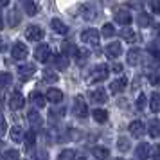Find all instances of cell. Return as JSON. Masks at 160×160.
<instances>
[{
	"label": "cell",
	"mask_w": 160,
	"mask_h": 160,
	"mask_svg": "<svg viewBox=\"0 0 160 160\" xmlns=\"http://www.w3.org/2000/svg\"><path fill=\"white\" fill-rule=\"evenodd\" d=\"M76 160H87V158H85V157H79V158H76Z\"/></svg>",
	"instance_id": "52"
},
{
	"label": "cell",
	"mask_w": 160,
	"mask_h": 160,
	"mask_svg": "<svg viewBox=\"0 0 160 160\" xmlns=\"http://www.w3.org/2000/svg\"><path fill=\"white\" fill-rule=\"evenodd\" d=\"M149 108H151L153 113H158L160 112V94L158 92H153L151 97H149Z\"/></svg>",
	"instance_id": "21"
},
{
	"label": "cell",
	"mask_w": 160,
	"mask_h": 160,
	"mask_svg": "<svg viewBox=\"0 0 160 160\" xmlns=\"http://www.w3.org/2000/svg\"><path fill=\"white\" fill-rule=\"evenodd\" d=\"M34 72H36V67L31 65V63H27V65H20L18 67V78L22 81H29L32 76H34Z\"/></svg>",
	"instance_id": "7"
},
{
	"label": "cell",
	"mask_w": 160,
	"mask_h": 160,
	"mask_svg": "<svg viewBox=\"0 0 160 160\" xmlns=\"http://www.w3.org/2000/svg\"><path fill=\"white\" fill-rule=\"evenodd\" d=\"M27 54H29V49H27V45L25 43H20V42H16L13 45V49H11V56L15 61H22V59L27 58Z\"/></svg>",
	"instance_id": "4"
},
{
	"label": "cell",
	"mask_w": 160,
	"mask_h": 160,
	"mask_svg": "<svg viewBox=\"0 0 160 160\" xmlns=\"http://www.w3.org/2000/svg\"><path fill=\"white\" fill-rule=\"evenodd\" d=\"M0 101H2V95H0Z\"/></svg>",
	"instance_id": "53"
},
{
	"label": "cell",
	"mask_w": 160,
	"mask_h": 160,
	"mask_svg": "<svg viewBox=\"0 0 160 160\" xmlns=\"http://www.w3.org/2000/svg\"><path fill=\"white\" fill-rule=\"evenodd\" d=\"M51 25H52V29H54V32H58V34H67L68 32V25L65 22L58 20V18H54L51 22Z\"/></svg>",
	"instance_id": "19"
},
{
	"label": "cell",
	"mask_w": 160,
	"mask_h": 160,
	"mask_svg": "<svg viewBox=\"0 0 160 160\" xmlns=\"http://www.w3.org/2000/svg\"><path fill=\"white\" fill-rule=\"evenodd\" d=\"M23 104H25V99L20 92H15V94L9 97V108L11 110H22Z\"/></svg>",
	"instance_id": "8"
},
{
	"label": "cell",
	"mask_w": 160,
	"mask_h": 160,
	"mask_svg": "<svg viewBox=\"0 0 160 160\" xmlns=\"http://www.w3.org/2000/svg\"><path fill=\"white\" fill-rule=\"evenodd\" d=\"M9 135H11V140L16 142V144H20V142L23 140V137H25V133H23V130L20 128V126H13L11 131H9Z\"/></svg>",
	"instance_id": "17"
},
{
	"label": "cell",
	"mask_w": 160,
	"mask_h": 160,
	"mask_svg": "<svg viewBox=\"0 0 160 160\" xmlns=\"http://www.w3.org/2000/svg\"><path fill=\"white\" fill-rule=\"evenodd\" d=\"M29 160H49V153L45 151V149H36V151L31 153Z\"/></svg>",
	"instance_id": "32"
},
{
	"label": "cell",
	"mask_w": 160,
	"mask_h": 160,
	"mask_svg": "<svg viewBox=\"0 0 160 160\" xmlns=\"http://www.w3.org/2000/svg\"><path fill=\"white\" fill-rule=\"evenodd\" d=\"M25 38L29 42H40L43 38V29L40 25H29L27 31H25Z\"/></svg>",
	"instance_id": "6"
},
{
	"label": "cell",
	"mask_w": 160,
	"mask_h": 160,
	"mask_svg": "<svg viewBox=\"0 0 160 160\" xmlns=\"http://www.w3.org/2000/svg\"><path fill=\"white\" fill-rule=\"evenodd\" d=\"M157 36L160 38V25H158V27H157Z\"/></svg>",
	"instance_id": "51"
},
{
	"label": "cell",
	"mask_w": 160,
	"mask_h": 160,
	"mask_svg": "<svg viewBox=\"0 0 160 160\" xmlns=\"http://www.w3.org/2000/svg\"><path fill=\"white\" fill-rule=\"evenodd\" d=\"M151 155V148L149 144H138L137 149H135V158L137 160H148Z\"/></svg>",
	"instance_id": "11"
},
{
	"label": "cell",
	"mask_w": 160,
	"mask_h": 160,
	"mask_svg": "<svg viewBox=\"0 0 160 160\" xmlns=\"http://www.w3.org/2000/svg\"><path fill=\"white\" fill-rule=\"evenodd\" d=\"M99 36H101V34L95 29H85L81 32V42L90 45V47H97V45H99Z\"/></svg>",
	"instance_id": "1"
},
{
	"label": "cell",
	"mask_w": 160,
	"mask_h": 160,
	"mask_svg": "<svg viewBox=\"0 0 160 160\" xmlns=\"http://www.w3.org/2000/svg\"><path fill=\"white\" fill-rule=\"evenodd\" d=\"M112 70H113V72H122V65H121V63H117V61H115V63H113V65H112Z\"/></svg>",
	"instance_id": "47"
},
{
	"label": "cell",
	"mask_w": 160,
	"mask_h": 160,
	"mask_svg": "<svg viewBox=\"0 0 160 160\" xmlns=\"http://www.w3.org/2000/svg\"><path fill=\"white\" fill-rule=\"evenodd\" d=\"M126 87H128V79L126 78H119V79H115L110 85V92L113 95H117V94H121V92H124Z\"/></svg>",
	"instance_id": "9"
},
{
	"label": "cell",
	"mask_w": 160,
	"mask_h": 160,
	"mask_svg": "<svg viewBox=\"0 0 160 160\" xmlns=\"http://www.w3.org/2000/svg\"><path fill=\"white\" fill-rule=\"evenodd\" d=\"M23 9H25V13H27L29 16H34L36 11H38L36 4H34L32 0H23Z\"/></svg>",
	"instance_id": "29"
},
{
	"label": "cell",
	"mask_w": 160,
	"mask_h": 160,
	"mask_svg": "<svg viewBox=\"0 0 160 160\" xmlns=\"http://www.w3.org/2000/svg\"><path fill=\"white\" fill-rule=\"evenodd\" d=\"M148 4L153 13H160V0H148Z\"/></svg>",
	"instance_id": "44"
},
{
	"label": "cell",
	"mask_w": 160,
	"mask_h": 160,
	"mask_svg": "<svg viewBox=\"0 0 160 160\" xmlns=\"http://www.w3.org/2000/svg\"><path fill=\"white\" fill-rule=\"evenodd\" d=\"M106 54H108L110 58H119L121 54H122V45L113 42V43H108L106 45Z\"/></svg>",
	"instance_id": "14"
},
{
	"label": "cell",
	"mask_w": 160,
	"mask_h": 160,
	"mask_svg": "<svg viewBox=\"0 0 160 160\" xmlns=\"http://www.w3.org/2000/svg\"><path fill=\"white\" fill-rule=\"evenodd\" d=\"M130 133H131V137L140 138L146 133V126L140 122V121H133V122L130 124Z\"/></svg>",
	"instance_id": "10"
},
{
	"label": "cell",
	"mask_w": 160,
	"mask_h": 160,
	"mask_svg": "<svg viewBox=\"0 0 160 160\" xmlns=\"http://www.w3.org/2000/svg\"><path fill=\"white\" fill-rule=\"evenodd\" d=\"M8 131V122H6V117L0 113V137H4Z\"/></svg>",
	"instance_id": "43"
},
{
	"label": "cell",
	"mask_w": 160,
	"mask_h": 160,
	"mask_svg": "<svg viewBox=\"0 0 160 160\" xmlns=\"http://www.w3.org/2000/svg\"><path fill=\"white\" fill-rule=\"evenodd\" d=\"M140 61H142V51L137 49V47H135V49H130V51H128V63L135 67V65H138Z\"/></svg>",
	"instance_id": "13"
},
{
	"label": "cell",
	"mask_w": 160,
	"mask_h": 160,
	"mask_svg": "<svg viewBox=\"0 0 160 160\" xmlns=\"http://www.w3.org/2000/svg\"><path fill=\"white\" fill-rule=\"evenodd\" d=\"M92 155H94L97 160H106L110 157V151L106 149V148H102V146H97V148L92 149Z\"/></svg>",
	"instance_id": "23"
},
{
	"label": "cell",
	"mask_w": 160,
	"mask_h": 160,
	"mask_svg": "<svg viewBox=\"0 0 160 160\" xmlns=\"http://www.w3.org/2000/svg\"><path fill=\"white\" fill-rule=\"evenodd\" d=\"M148 52H149L151 58L158 63L160 61V45H149V47H148Z\"/></svg>",
	"instance_id": "35"
},
{
	"label": "cell",
	"mask_w": 160,
	"mask_h": 160,
	"mask_svg": "<svg viewBox=\"0 0 160 160\" xmlns=\"http://www.w3.org/2000/svg\"><path fill=\"white\" fill-rule=\"evenodd\" d=\"M78 51H79V49H78L74 43H70V42H65V43H63V54H65L67 58H68V56L74 58V56L78 54Z\"/></svg>",
	"instance_id": "25"
},
{
	"label": "cell",
	"mask_w": 160,
	"mask_h": 160,
	"mask_svg": "<svg viewBox=\"0 0 160 160\" xmlns=\"http://www.w3.org/2000/svg\"><path fill=\"white\" fill-rule=\"evenodd\" d=\"M27 121H29L31 126H34V128H40L42 126V117H40V113L38 112H34V110H31L29 113H27Z\"/></svg>",
	"instance_id": "22"
},
{
	"label": "cell",
	"mask_w": 160,
	"mask_h": 160,
	"mask_svg": "<svg viewBox=\"0 0 160 160\" xmlns=\"http://www.w3.org/2000/svg\"><path fill=\"white\" fill-rule=\"evenodd\" d=\"M92 115H94V119L99 124H102V122H106V121H108V112H106V110L97 108V110H94V113H92Z\"/></svg>",
	"instance_id": "26"
},
{
	"label": "cell",
	"mask_w": 160,
	"mask_h": 160,
	"mask_svg": "<svg viewBox=\"0 0 160 160\" xmlns=\"http://www.w3.org/2000/svg\"><path fill=\"white\" fill-rule=\"evenodd\" d=\"M74 158H76V153L72 149H63L58 157V160H74Z\"/></svg>",
	"instance_id": "39"
},
{
	"label": "cell",
	"mask_w": 160,
	"mask_h": 160,
	"mask_svg": "<svg viewBox=\"0 0 160 160\" xmlns=\"http://www.w3.org/2000/svg\"><path fill=\"white\" fill-rule=\"evenodd\" d=\"M138 25H140V27H148V25H151V16L146 15V13H142V15L138 16Z\"/></svg>",
	"instance_id": "40"
},
{
	"label": "cell",
	"mask_w": 160,
	"mask_h": 160,
	"mask_svg": "<svg viewBox=\"0 0 160 160\" xmlns=\"http://www.w3.org/2000/svg\"><path fill=\"white\" fill-rule=\"evenodd\" d=\"M117 148H119V151H128L130 149V140L126 137H119L117 138Z\"/></svg>",
	"instance_id": "34"
},
{
	"label": "cell",
	"mask_w": 160,
	"mask_h": 160,
	"mask_svg": "<svg viewBox=\"0 0 160 160\" xmlns=\"http://www.w3.org/2000/svg\"><path fill=\"white\" fill-rule=\"evenodd\" d=\"M90 99H92V102H97V104H104V102L108 101V94L104 92V88H95L94 92L90 94Z\"/></svg>",
	"instance_id": "12"
},
{
	"label": "cell",
	"mask_w": 160,
	"mask_h": 160,
	"mask_svg": "<svg viewBox=\"0 0 160 160\" xmlns=\"http://www.w3.org/2000/svg\"><path fill=\"white\" fill-rule=\"evenodd\" d=\"M47 101H51V102H61L63 101V94L59 92L58 88H49L47 90Z\"/></svg>",
	"instance_id": "18"
},
{
	"label": "cell",
	"mask_w": 160,
	"mask_h": 160,
	"mask_svg": "<svg viewBox=\"0 0 160 160\" xmlns=\"http://www.w3.org/2000/svg\"><path fill=\"white\" fill-rule=\"evenodd\" d=\"M108 67L104 65V63H101V65L94 67V70H92V74H90V81L92 83H101V81H104L106 78H108Z\"/></svg>",
	"instance_id": "3"
},
{
	"label": "cell",
	"mask_w": 160,
	"mask_h": 160,
	"mask_svg": "<svg viewBox=\"0 0 160 160\" xmlns=\"http://www.w3.org/2000/svg\"><path fill=\"white\" fill-rule=\"evenodd\" d=\"M2 158L4 160H20V153L16 151V149H6L4 155H2Z\"/></svg>",
	"instance_id": "33"
},
{
	"label": "cell",
	"mask_w": 160,
	"mask_h": 160,
	"mask_svg": "<svg viewBox=\"0 0 160 160\" xmlns=\"http://www.w3.org/2000/svg\"><path fill=\"white\" fill-rule=\"evenodd\" d=\"M4 27V18H2V13H0V29Z\"/></svg>",
	"instance_id": "50"
},
{
	"label": "cell",
	"mask_w": 160,
	"mask_h": 160,
	"mask_svg": "<svg viewBox=\"0 0 160 160\" xmlns=\"http://www.w3.org/2000/svg\"><path fill=\"white\" fill-rule=\"evenodd\" d=\"M113 34H115L113 23H104V25H102V36L104 38H112Z\"/></svg>",
	"instance_id": "38"
},
{
	"label": "cell",
	"mask_w": 160,
	"mask_h": 160,
	"mask_svg": "<svg viewBox=\"0 0 160 160\" xmlns=\"http://www.w3.org/2000/svg\"><path fill=\"white\" fill-rule=\"evenodd\" d=\"M121 38L126 40V42H135V40H137V34H135L133 29L126 27V29H121Z\"/></svg>",
	"instance_id": "27"
},
{
	"label": "cell",
	"mask_w": 160,
	"mask_h": 160,
	"mask_svg": "<svg viewBox=\"0 0 160 160\" xmlns=\"http://www.w3.org/2000/svg\"><path fill=\"white\" fill-rule=\"evenodd\" d=\"M31 102L36 106V108H45V95L43 94H40V92H34V94H31Z\"/></svg>",
	"instance_id": "20"
},
{
	"label": "cell",
	"mask_w": 160,
	"mask_h": 160,
	"mask_svg": "<svg viewBox=\"0 0 160 160\" xmlns=\"http://www.w3.org/2000/svg\"><path fill=\"white\" fill-rule=\"evenodd\" d=\"M148 79H149V83H151V85H155V87H157V85H160V72H151L149 76H148Z\"/></svg>",
	"instance_id": "42"
},
{
	"label": "cell",
	"mask_w": 160,
	"mask_h": 160,
	"mask_svg": "<svg viewBox=\"0 0 160 160\" xmlns=\"http://www.w3.org/2000/svg\"><path fill=\"white\" fill-rule=\"evenodd\" d=\"M54 63H56V67H58L59 70H67V68H68V58H67V56L63 54V52L56 56V59H54Z\"/></svg>",
	"instance_id": "24"
},
{
	"label": "cell",
	"mask_w": 160,
	"mask_h": 160,
	"mask_svg": "<svg viewBox=\"0 0 160 160\" xmlns=\"http://www.w3.org/2000/svg\"><path fill=\"white\" fill-rule=\"evenodd\" d=\"M4 51H6V43H4V40L0 38V54H2Z\"/></svg>",
	"instance_id": "48"
},
{
	"label": "cell",
	"mask_w": 160,
	"mask_h": 160,
	"mask_svg": "<svg viewBox=\"0 0 160 160\" xmlns=\"http://www.w3.org/2000/svg\"><path fill=\"white\" fill-rule=\"evenodd\" d=\"M115 20L121 25H128V23H131V13L126 11V9H119L115 13Z\"/></svg>",
	"instance_id": "15"
},
{
	"label": "cell",
	"mask_w": 160,
	"mask_h": 160,
	"mask_svg": "<svg viewBox=\"0 0 160 160\" xmlns=\"http://www.w3.org/2000/svg\"><path fill=\"white\" fill-rule=\"evenodd\" d=\"M74 115L78 117V119H85V117L88 115V104L85 102V99L81 97V95H78L76 99H74Z\"/></svg>",
	"instance_id": "2"
},
{
	"label": "cell",
	"mask_w": 160,
	"mask_h": 160,
	"mask_svg": "<svg viewBox=\"0 0 160 160\" xmlns=\"http://www.w3.org/2000/svg\"><path fill=\"white\" fill-rule=\"evenodd\" d=\"M144 106H146V95L140 94V95L137 97V108H138V110H144Z\"/></svg>",
	"instance_id": "45"
},
{
	"label": "cell",
	"mask_w": 160,
	"mask_h": 160,
	"mask_svg": "<svg viewBox=\"0 0 160 160\" xmlns=\"http://www.w3.org/2000/svg\"><path fill=\"white\" fill-rule=\"evenodd\" d=\"M8 20H9V27H15V25H18V23H20V15H18V13H16V11H11V13H9L8 15Z\"/></svg>",
	"instance_id": "37"
},
{
	"label": "cell",
	"mask_w": 160,
	"mask_h": 160,
	"mask_svg": "<svg viewBox=\"0 0 160 160\" xmlns=\"http://www.w3.org/2000/svg\"><path fill=\"white\" fill-rule=\"evenodd\" d=\"M83 13H85V15H83L85 20H95V11L92 8H85L83 9Z\"/></svg>",
	"instance_id": "41"
},
{
	"label": "cell",
	"mask_w": 160,
	"mask_h": 160,
	"mask_svg": "<svg viewBox=\"0 0 160 160\" xmlns=\"http://www.w3.org/2000/svg\"><path fill=\"white\" fill-rule=\"evenodd\" d=\"M59 79V76L56 72H52V70H45L43 72V81L45 83H56Z\"/></svg>",
	"instance_id": "36"
},
{
	"label": "cell",
	"mask_w": 160,
	"mask_h": 160,
	"mask_svg": "<svg viewBox=\"0 0 160 160\" xmlns=\"http://www.w3.org/2000/svg\"><path fill=\"white\" fill-rule=\"evenodd\" d=\"M149 135H151L153 138H157L160 135V122L157 119H153L151 122H149Z\"/></svg>",
	"instance_id": "31"
},
{
	"label": "cell",
	"mask_w": 160,
	"mask_h": 160,
	"mask_svg": "<svg viewBox=\"0 0 160 160\" xmlns=\"http://www.w3.org/2000/svg\"><path fill=\"white\" fill-rule=\"evenodd\" d=\"M23 142H25V151L29 153L32 148H34V144H36V133H34V130H31L25 133V137H23Z\"/></svg>",
	"instance_id": "16"
},
{
	"label": "cell",
	"mask_w": 160,
	"mask_h": 160,
	"mask_svg": "<svg viewBox=\"0 0 160 160\" xmlns=\"http://www.w3.org/2000/svg\"><path fill=\"white\" fill-rule=\"evenodd\" d=\"M151 158H155V160H160V144H157L155 148H153V151H151V155H149Z\"/></svg>",
	"instance_id": "46"
},
{
	"label": "cell",
	"mask_w": 160,
	"mask_h": 160,
	"mask_svg": "<svg viewBox=\"0 0 160 160\" xmlns=\"http://www.w3.org/2000/svg\"><path fill=\"white\" fill-rule=\"evenodd\" d=\"M34 58H36V61H40V63H47V61L52 58L51 47H49V45H40L36 51H34Z\"/></svg>",
	"instance_id": "5"
},
{
	"label": "cell",
	"mask_w": 160,
	"mask_h": 160,
	"mask_svg": "<svg viewBox=\"0 0 160 160\" xmlns=\"http://www.w3.org/2000/svg\"><path fill=\"white\" fill-rule=\"evenodd\" d=\"M9 6V0H0V8H8Z\"/></svg>",
	"instance_id": "49"
},
{
	"label": "cell",
	"mask_w": 160,
	"mask_h": 160,
	"mask_svg": "<svg viewBox=\"0 0 160 160\" xmlns=\"http://www.w3.org/2000/svg\"><path fill=\"white\" fill-rule=\"evenodd\" d=\"M13 83V76L9 72H2L0 74V88H8Z\"/></svg>",
	"instance_id": "30"
},
{
	"label": "cell",
	"mask_w": 160,
	"mask_h": 160,
	"mask_svg": "<svg viewBox=\"0 0 160 160\" xmlns=\"http://www.w3.org/2000/svg\"><path fill=\"white\" fill-rule=\"evenodd\" d=\"M88 56H90V54H88L87 49H79V51H78V54H76L74 58H76V61H78V65L83 67V65L88 61Z\"/></svg>",
	"instance_id": "28"
}]
</instances>
